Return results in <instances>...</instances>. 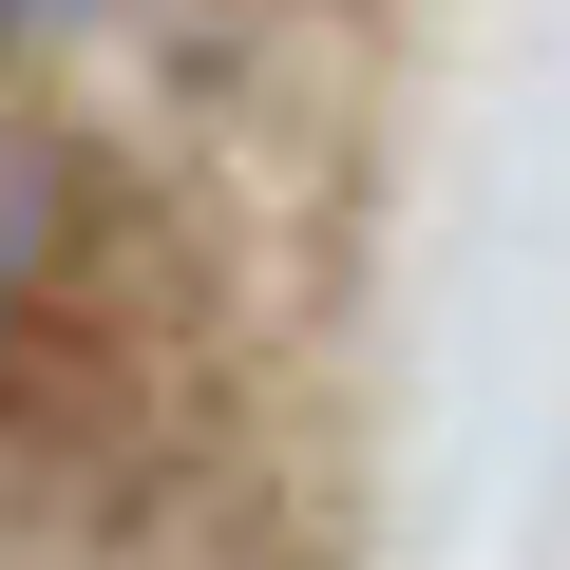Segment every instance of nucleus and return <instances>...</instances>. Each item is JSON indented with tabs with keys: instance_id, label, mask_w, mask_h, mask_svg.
<instances>
[{
	"instance_id": "nucleus-2",
	"label": "nucleus",
	"mask_w": 570,
	"mask_h": 570,
	"mask_svg": "<svg viewBox=\"0 0 570 570\" xmlns=\"http://www.w3.org/2000/svg\"><path fill=\"white\" fill-rule=\"evenodd\" d=\"M39 20H96V0H0V39H39Z\"/></svg>"
},
{
	"instance_id": "nucleus-1",
	"label": "nucleus",
	"mask_w": 570,
	"mask_h": 570,
	"mask_svg": "<svg viewBox=\"0 0 570 570\" xmlns=\"http://www.w3.org/2000/svg\"><path fill=\"white\" fill-rule=\"evenodd\" d=\"M39 228V171H20V134H0V247H20Z\"/></svg>"
}]
</instances>
